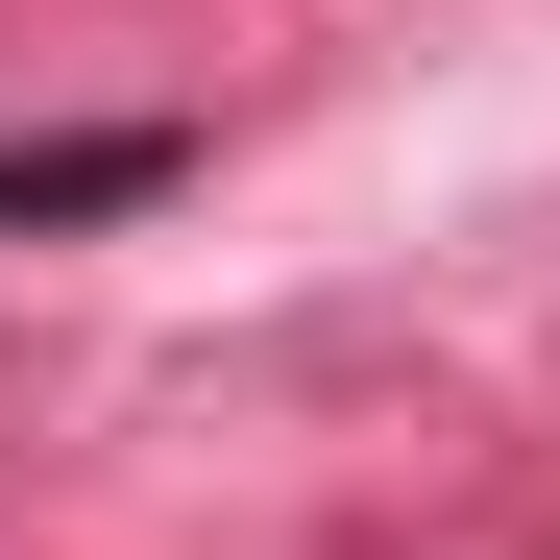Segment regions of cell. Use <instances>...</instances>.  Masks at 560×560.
<instances>
[{"mask_svg":"<svg viewBox=\"0 0 560 560\" xmlns=\"http://www.w3.org/2000/svg\"><path fill=\"white\" fill-rule=\"evenodd\" d=\"M171 122H73V147H0V220H122V196H171Z\"/></svg>","mask_w":560,"mask_h":560,"instance_id":"6da1fadb","label":"cell"}]
</instances>
